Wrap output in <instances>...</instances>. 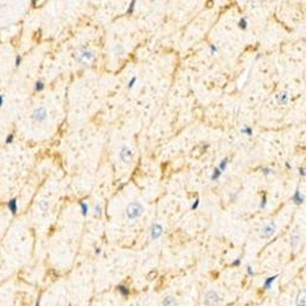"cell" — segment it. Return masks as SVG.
<instances>
[{
    "label": "cell",
    "mask_w": 306,
    "mask_h": 306,
    "mask_svg": "<svg viewBox=\"0 0 306 306\" xmlns=\"http://www.w3.org/2000/svg\"><path fill=\"white\" fill-rule=\"evenodd\" d=\"M163 231H164V228L160 223H153L149 228V236L152 240H158L163 235Z\"/></svg>",
    "instance_id": "obj_6"
},
{
    "label": "cell",
    "mask_w": 306,
    "mask_h": 306,
    "mask_svg": "<svg viewBox=\"0 0 306 306\" xmlns=\"http://www.w3.org/2000/svg\"><path fill=\"white\" fill-rule=\"evenodd\" d=\"M208 49H209V54H211V55H216V54L218 53V50H219L216 44H209Z\"/></svg>",
    "instance_id": "obj_29"
},
{
    "label": "cell",
    "mask_w": 306,
    "mask_h": 306,
    "mask_svg": "<svg viewBox=\"0 0 306 306\" xmlns=\"http://www.w3.org/2000/svg\"><path fill=\"white\" fill-rule=\"evenodd\" d=\"M125 213H126L127 219L134 220V219H137V218L142 217V214L145 213V207L141 202L134 201V202H130L127 205V207L125 209Z\"/></svg>",
    "instance_id": "obj_1"
},
{
    "label": "cell",
    "mask_w": 306,
    "mask_h": 306,
    "mask_svg": "<svg viewBox=\"0 0 306 306\" xmlns=\"http://www.w3.org/2000/svg\"><path fill=\"white\" fill-rule=\"evenodd\" d=\"M260 170H261V173H262V175H264L266 178L275 175V171H274L272 168H269V167H262Z\"/></svg>",
    "instance_id": "obj_14"
},
{
    "label": "cell",
    "mask_w": 306,
    "mask_h": 306,
    "mask_svg": "<svg viewBox=\"0 0 306 306\" xmlns=\"http://www.w3.org/2000/svg\"><path fill=\"white\" fill-rule=\"evenodd\" d=\"M296 306H305V293L300 291L296 298Z\"/></svg>",
    "instance_id": "obj_21"
},
{
    "label": "cell",
    "mask_w": 306,
    "mask_h": 306,
    "mask_svg": "<svg viewBox=\"0 0 306 306\" xmlns=\"http://www.w3.org/2000/svg\"><path fill=\"white\" fill-rule=\"evenodd\" d=\"M228 164H229V158L228 157H224L220 162H219V164H218V169L222 171V173H224L227 170V168H228Z\"/></svg>",
    "instance_id": "obj_13"
},
{
    "label": "cell",
    "mask_w": 306,
    "mask_h": 306,
    "mask_svg": "<svg viewBox=\"0 0 306 306\" xmlns=\"http://www.w3.org/2000/svg\"><path fill=\"white\" fill-rule=\"evenodd\" d=\"M136 82H137V77H136V76H132V77L130 78V81H129V85H127V88H129V89H132V88H134V87H135Z\"/></svg>",
    "instance_id": "obj_28"
},
{
    "label": "cell",
    "mask_w": 306,
    "mask_h": 306,
    "mask_svg": "<svg viewBox=\"0 0 306 306\" xmlns=\"http://www.w3.org/2000/svg\"><path fill=\"white\" fill-rule=\"evenodd\" d=\"M135 5H136V1H135V0H132V1L129 4V7H127V11H126L127 15H132V14H134V11H135Z\"/></svg>",
    "instance_id": "obj_26"
},
{
    "label": "cell",
    "mask_w": 306,
    "mask_h": 306,
    "mask_svg": "<svg viewBox=\"0 0 306 306\" xmlns=\"http://www.w3.org/2000/svg\"><path fill=\"white\" fill-rule=\"evenodd\" d=\"M36 306H39V300L37 301V305H36Z\"/></svg>",
    "instance_id": "obj_40"
},
{
    "label": "cell",
    "mask_w": 306,
    "mask_h": 306,
    "mask_svg": "<svg viewBox=\"0 0 306 306\" xmlns=\"http://www.w3.org/2000/svg\"><path fill=\"white\" fill-rule=\"evenodd\" d=\"M240 263H241V258L239 257V258H236L235 261L233 262V266H234V267H238V266H240Z\"/></svg>",
    "instance_id": "obj_35"
},
{
    "label": "cell",
    "mask_w": 306,
    "mask_h": 306,
    "mask_svg": "<svg viewBox=\"0 0 306 306\" xmlns=\"http://www.w3.org/2000/svg\"><path fill=\"white\" fill-rule=\"evenodd\" d=\"M200 203H201L200 198H196L195 201L192 202V205H191V209H192V211H196V209L200 207Z\"/></svg>",
    "instance_id": "obj_30"
},
{
    "label": "cell",
    "mask_w": 306,
    "mask_h": 306,
    "mask_svg": "<svg viewBox=\"0 0 306 306\" xmlns=\"http://www.w3.org/2000/svg\"><path fill=\"white\" fill-rule=\"evenodd\" d=\"M163 306H176V300L174 296H167L163 300Z\"/></svg>",
    "instance_id": "obj_20"
},
{
    "label": "cell",
    "mask_w": 306,
    "mask_h": 306,
    "mask_svg": "<svg viewBox=\"0 0 306 306\" xmlns=\"http://www.w3.org/2000/svg\"><path fill=\"white\" fill-rule=\"evenodd\" d=\"M3 103H4V97H3L1 94H0V107L3 105Z\"/></svg>",
    "instance_id": "obj_36"
},
{
    "label": "cell",
    "mask_w": 306,
    "mask_h": 306,
    "mask_svg": "<svg viewBox=\"0 0 306 306\" xmlns=\"http://www.w3.org/2000/svg\"><path fill=\"white\" fill-rule=\"evenodd\" d=\"M277 103L279 104V105H287L288 103H289V100H290V94H289V92H287V91H282V92H279V93L277 94Z\"/></svg>",
    "instance_id": "obj_8"
},
{
    "label": "cell",
    "mask_w": 306,
    "mask_h": 306,
    "mask_svg": "<svg viewBox=\"0 0 306 306\" xmlns=\"http://www.w3.org/2000/svg\"><path fill=\"white\" fill-rule=\"evenodd\" d=\"M43 89H44V83L42 82V81H37L36 85H34V91L36 92H42Z\"/></svg>",
    "instance_id": "obj_27"
},
{
    "label": "cell",
    "mask_w": 306,
    "mask_h": 306,
    "mask_svg": "<svg viewBox=\"0 0 306 306\" xmlns=\"http://www.w3.org/2000/svg\"><path fill=\"white\" fill-rule=\"evenodd\" d=\"M299 174L302 176V178H305V175H306V173H305V167H300L299 168Z\"/></svg>",
    "instance_id": "obj_33"
},
{
    "label": "cell",
    "mask_w": 306,
    "mask_h": 306,
    "mask_svg": "<svg viewBox=\"0 0 306 306\" xmlns=\"http://www.w3.org/2000/svg\"><path fill=\"white\" fill-rule=\"evenodd\" d=\"M102 214H103V207H102V205L98 202L94 206V216L99 218V217H102Z\"/></svg>",
    "instance_id": "obj_24"
},
{
    "label": "cell",
    "mask_w": 306,
    "mask_h": 306,
    "mask_svg": "<svg viewBox=\"0 0 306 306\" xmlns=\"http://www.w3.org/2000/svg\"><path fill=\"white\" fill-rule=\"evenodd\" d=\"M222 175H223V173L216 167V168L213 169V173H212V175H211V180H212V181H218Z\"/></svg>",
    "instance_id": "obj_18"
},
{
    "label": "cell",
    "mask_w": 306,
    "mask_h": 306,
    "mask_svg": "<svg viewBox=\"0 0 306 306\" xmlns=\"http://www.w3.org/2000/svg\"><path fill=\"white\" fill-rule=\"evenodd\" d=\"M119 157L121 159V162L124 163H130L132 159H134V151H132L129 146H122L120 148V152H119Z\"/></svg>",
    "instance_id": "obj_5"
},
{
    "label": "cell",
    "mask_w": 306,
    "mask_h": 306,
    "mask_svg": "<svg viewBox=\"0 0 306 306\" xmlns=\"http://www.w3.org/2000/svg\"><path fill=\"white\" fill-rule=\"evenodd\" d=\"M247 26H249V22H247V17L246 16H244V17H241L239 21H238V27L240 28V29H242V31H245L247 28Z\"/></svg>",
    "instance_id": "obj_19"
},
{
    "label": "cell",
    "mask_w": 306,
    "mask_h": 306,
    "mask_svg": "<svg viewBox=\"0 0 306 306\" xmlns=\"http://www.w3.org/2000/svg\"><path fill=\"white\" fill-rule=\"evenodd\" d=\"M125 54V48L122 47L121 44H116L115 47H114V55L116 56V58H120V56H122Z\"/></svg>",
    "instance_id": "obj_15"
},
{
    "label": "cell",
    "mask_w": 306,
    "mask_h": 306,
    "mask_svg": "<svg viewBox=\"0 0 306 306\" xmlns=\"http://www.w3.org/2000/svg\"><path fill=\"white\" fill-rule=\"evenodd\" d=\"M14 138H15L14 134H9V135L6 136V138H5V142H6V143H12V142H14Z\"/></svg>",
    "instance_id": "obj_31"
},
{
    "label": "cell",
    "mask_w": 306,
    "mask_h": 306,
    "mask_svg": "<svg viewBox=\"0 0 306 306\" xmlns=\"http://www.w3.org/2000/svg\"><path fill=\"white\" fill-rule=\"evenodd\" d=\"M300 242V233H299V228H296L293 233H291V236H290V246L291 250H295L298 247V245Z\"/></svg>",
    "instance_id": "obj_9"
},
{
    "label": "cell",
    "mask_w": 306,
    "mask_h": 306,
    "mask_svg": "<svg viewBox=\"0 0 306 306\" xmlns=\"http://www.w3.org/2000/svg\"><path fill=\"white\" fill-rule=\"evenodd\" d=\"M285 168H287V169H291V165L289 164V163H288V162H287V163H285Z\"/></svg>",
    "instance_id": "obj_37"
},
{
    "label": "cell",
    "mask_w": 306,
    "mask_h": 306,
    "mask_svg": "<svg viewBox=\"0 0 306 306\" xmlns=\"http://www.w3.org/2000/svg\"><path fill=\"white\" fill-rule=\"evenodd\" d=\"M80 207H81V214H82L83 217H86L88 212H89V206L88 203L85 202V201H80Z\"/></svg>",
    "instance_id": "obj_17"
},
{
    "label": "cell",
    "mask_w": 306,
    "mask_h": 306,
    "mask_svg": "<svg viewBox=\"0 0 306 306\" xmlns=\"http://www.w3.org/2000/svg\"><path fill=\"white\" fill-rule=\"evenodd\" d=\"M222 300L223 299H222L220 295L216 290L211 289V290L207 291L206 296H205V300H203V304H205L206 306H217Z\"/></svg>",
    "instance_id": "obj_3"
},
{
    "label": "cell",
    "mask_w": 306,
    "mask_h": 306,
    "mask_svg": "<svg viewBox=\"0 0 306 306\" xmlns=\"http://www.w3.org/2000/svg\"><path fill=\"white\" fill-rule=\"evenodd\" d=\"M7 208L11 211L12 214H16L17 213V200L16 198H11L9 202H7Z\"/></svg>",
    "instance_id": "obj_12"
},
{
    "label": "cell",
    "mask_w": 306,
    "mask_h": 306,
    "mask_svg": "<svg viewBox=\"0 0 306 306\" xmlns=\"http://www.w3.org/2000/svg\"><path fill=\"white\" fill-rule=\"evenodd\" d=\"M100 252H102V250H100L99 247H97V249H96V255H99Z\"/></svg>",
    "instance_id": "obj_38"
},
{
    "label": "cell",
    "mask_w": 306,
    "mask_h": 306,
    "mask_svg": "<svg viewBox=\"0 0 306 306\" xmlns=\"http://www.w3.org/2000/svg\"><path fill=\"white\" fill-rule=\"evenodd\" d=\"M240 134L242 135H246V136H252L253 135V129L250 125H244L240 129Z\"/></svg>",
    "instance_id": "obj_16"
},
{
    "label": "cell",
    "mask_w": 306,
    "mask_h": 306,
    "mask_svg": "<svg viewBox=\"0 0 306 306\" xmlns=\"http://www.w3.org/2000/svg\"><path fill=\"white\" fill-rule=\"evenodd\" d=\"M75 59H76L77 63H80L81 65H87V64L92 63V61H94V59H96V53H94L92 49H89V48L82 47V48L78 50V53L76 54Z\"/></svg>",
    "instance_id": "obj_2"
},
{
    "label": "cell",
    "mask_w": 306,
    "mask_h": 306,
    "mask_svg": "<svg viewBox=\"0 0 306 306\" xmlns=\"http://www.w3.org/2000/svg\"><path fill=\"white\" fill-rule=\"evenodd\" d=\"M260 58H261V54H257L256 58H255V60H260Z\"/></svg>",
    "instance_id": "obj_39"
},
{
    "label": "cell",
    "mask_w": 306,
    "mask_h": 306,
    "mask_svg": "<svg viewBox=\"0 0 306 306\" xmlns=\"http://www.w3.org/2000/svg\"><path fill=\"white\" fill-rule=\"evenodd\" d=\"M291 201L295 203L296 206H300V205H302L304 203V201H305V195L300 191V190H296L294 192V195L291 196Z\"/></svg>",
    "instance_id": "obj_10"
},
{
    "label": "cell",
    "mask_w": 306,
    "mask_h": 306,
    "mask_svg": "<svg viewBox=\"0 0 306 306\" xmlns=\"http://www.w3.org/2000/svg\"><path fill=\"white\" fill-rule=\"evenodd\" d=\"M277 278H278V274H274V275H271V277H268L266 280H264V283H263V289H264V290L271 289L272 285H273V283L275 282V279H277Z\"/></svg>",
    "instance_id": "obj_11"
},
{
    "label": "cell",
    "mask_w": 306,
    "mask_h": 306,
    "mask_svg": "<svg viewBox=\"0 0 306 306\" xmlns=\"http://www.w3.org/2000/svg\"><path fill=\"white\" fill-rule=\"evenodd\" d=\"M118 290L120 291V294H121V295H124V296H127V295L130 294V290H129V288L126 287V285H124V284H120V285H118Z\"/></svg>",
    "instance_id": "obj_22"
},
{
    "label": "cell",
    "mask_w": 306,
    "mask_h": 306,
    "mask_svg": "<svg viewBox=\"0 0 306 306\" xmlns=\"http://www.w3.org/2000/svg\"><path fill=\"white\" fill-rule=\"evenodd\" d=\"M39 208H40V211H43V212H47L48 209H49V202L48 201H40L39 202Z\"/></svg>",
    "instance_id": "obj_25"
},
{
    "label": "cell",
    "mask_w": 306,
    "mask_h": 306,
    "mask_svg": "<svg viewBox=\"0 0 306 306\" xmlns=\"http://www.w3.org/2000/svg\"><path fill=\"white\" fill-rule=\"evenodd\" d=\"M267 205H268V201H267V196L266 193H263L262 197H261V201H260V209H266L267 208Z\"/></svg>",
    "instance_id": "obj_23"
},
{
    "label": "cell",
    "mask_w": 306,
    "mask_h": 306,
    "mask_svg": "<svg viewBox=\"0 0 306 306\" xmlns=\"http://www.w3.org/2000/svg\"><path fill=\"white\" fill-rule=\"evenodd\" d=\"M21 61H22V56H21V55H17V56H16V61H15L16 66H18L20 64H21Z\"/></svg>",
    "instance_id": "obj_34"
},
{
    "label": "cell",
    "mask_w": 306,
    "mask_h": 306,
    "mask_svg": "<svg viewBox=\"0 0 306 306\" xmlns=\"http://www.w3.org/2000/svg\"><path fill=\"white\" fill-rule=\"evenodd\" d=\"M275 230H277V223L271 220L261 229L260 236H261V239H271L275 234Z\"/></svg>",
    "instance_id": "obj_4"
},
{
    "label": "cell",
    "mask_w": 306,
    "mask_h": 306,
    "mask_svg": "<svg viewBox=\"0 0 306 306\" xmlns=\"http://www.w3.org/2000/svg\"><path fill=\"white\" fill-rule=\"evenodd\" d=\"M47 116H48V111L44 107H39V108L34 109L32 113V119L37 122H43L47 119Z\"/></svg>",
    "instance_id": "obj_7"
},
{
    "label": "cell",
    "mask_w": 306,
    "mask_h": 306,
    "mask_svg": "<svg viewBox=\"0 0 306 306\" xmlns=\"http://www.w3.org/2000/svg\"><path fill=\"white\" fill-rule=\"evenodd\" d=\"M246 269H247V274L249 275H253L255 274V271H253V267L251 266V264H249V266L246 267Z\"/></svg>",
    "instance_id": "obj_32"
}]
</instances>
